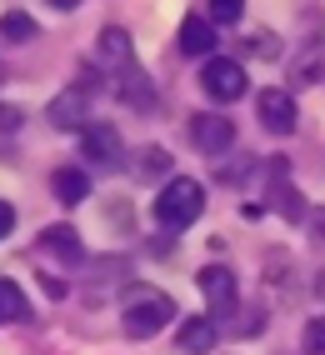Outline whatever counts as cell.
<instances>
[{
  "mask_svg": "<svg viewBox=\"0 0 325 355\" xmlns=\"http://www.w3.org/2000/svg\"><path fill=\"white\" fill-rule=\"evenodd\" d=\"M265 171H270V180H265V185H270V200H265V205H275L286 220H306V216H310V205L300 200V191L286 180V175H290V160H286V155H275Z\"/></svg>",
  "mask_w": 325,
  "mask_h": 355,
  "instance_id": "8",
  "label": "cell"
},
{
  "mask_svg": "<svg viewBox=\"0 0 325 355\" xmlns=\"http://www.w3.org/2000/svg\"><path fill=\"white\" fill-rule=\"evenodd\" d=\"M30 320V300L15 280H0V325H26Z\"/></svg>",
  "mask_w": 325,
  "mask_h": 355,
  "instance_id": "18",
  "label": "cell"
},
{
  "mask_svg": "<svg viewBox=\"0 0 325 355\" xmlns=\"http://www.w3.org/2000/svg\"><path fill=\"white\" fill-rule=\"evenodd\" d=\"M240 55L281 60V35H275V31H245V35H240Z\"/></svg>",
  "mask_w": 325,
  "mask_h": 355,
  "instance_id": "19",
  "label": "cell"
},
{
  "mask_svg": "<svg viewBox=\"0 0 325 355\" xmlns=\"http://www.w3.org/2000/svg\"><path fill=\"white\" fill-rule=\"evenodd\" d=\"M200 85H205V96L211 101H220V105H230V101H245V90H250V80H245V65L240 60H205V70H200Z\"/></svg>",
  "mask_w": 325,
  "mask_h": 355,
  "instance_id": "4",
  "label": "cell"
},
{
  "mask_svg": "<svg viewBox=\"0 0 325 355\" xmlns=\"http://www.w3.org/2000/svg\"><path fill=\"white\" fill-rule=\"evenodd\" d=\"M180 55H191V60L216 55V20L185 15V20H180Z\"/></svg>",
  "mask_w": 325,
  "mask_h": 355,
  "instance_id": "14",
  "label": "cell"
},
{
  "mask_svg": "<svg viewBox=\"0 0 325 355\" xmlns=\"http://www.w3.org/2000/svg\"><path fill=\"white\" fill-rule=\"evenodd\" d=\"M300 350H306V355H325V315L306 320V330H300Z\"/></svg>",
  "mask_w": 325,
  "mask_h": 355,
  "instance_id": "21",
  "label": "cell"
},
{
  "mask_svg": "<svg viewBox=\"0 0 325 355\" xmlns=\"http://www.w3.org/2000/svg\"><path fill=\"white\" fill-rule=\"evenodd\" d=\"M306 230H310V241H315V245H325V205L306 216Z\"/></svg>",
  "mask_w": 325,
  "mask_h": 355,
  "instance_id": "24",
  "label": "cell"
},
{
  "mask_svg": "<svg viewBox=\"0 0 325 355\" xmlns=\"http://www.w3.org/2000/svg\"><path fill=\"white\" fill-rule=\"evenodd\" d=\"M286 76H290V96H295V90H306V85H315V80H325V51H320V45L295 51V60L286 65Z\"/></svg>",
  "mask_w": 325,
  "mask_h": 355,
  "instance_id": "15",
  "label": "cell"
},
{
  "mask_svg": "<svg viewBox=\"0 0 325 355\" xmlns=\"http://www.w3.org/2000/svg\"><path fill=\"white\" fill-rule=\"evenodd\" d=\"M191 146H195L200 155H230V150H236V125H230L225 115L205 110V115H195V121H191Z\"/></svg>",
  "mask_w": 325,
  "mask_h": 355,
  "instance_id": "7",
  "label": "cell"
},
{
  "mask_svg": "<svg viewBox=\"0 0 325 355\" xmlns=\"http://www.w3.org/2000/svg\"><path fill=\"white\" fill-rule=\"evenodd\" d=\"M26 125V115H20V105H0V135H10Z\"/></svg>",
  "mask_w": 325,
  "mask_h": 355,
  "instance_id": "23",
  "label": "cell"
},
{
  "mask_svg": "<svg viewBox=\"0 0 325 355\" xmlns=\"http://www.w3.org/2000/svg\"><path fill=\"white\" fill-rule=\"evenodd\" d=\"M255 115H261V125L270 135H295V125H300V105H295L290 90H281V85H270V90L255 96Z\"/></svg>",
  "mask_w": 325,
  "mask_h": 355,
  "instance_id": "6",
  "label": "cell"
},
{
  "mask_svg": "<svg viewBox=\"0 0 325 355\" xmlns=\"http://www.w3.org/2000/svg\"><path fill=\"white\" fill-rule=\"evenodd\" d=\"M40 250L60 260V266H85V241H80V230L71 220H55V225H45L40 230Z\"/></svg>",
  "mask_w": 325,
  "mask_h": 355,
  "instance_id": "10",
  "label": "cell"
},
{
  "mask_svg": "<svg viewBox=\"0 0 325 355\" xmlns=\"http://www.w3.org/2000/svg\"><path fill=\"white\" fill-rule=\"evenodd\" d=\"M10 230H15V205H6V200H0V241H6Z\"/></svg>",
  "mask_w": 325,
  "mask_h": 355,
  "instance_id": "25",
  "label": "cell"
},
{
  "mask_svg": "<svg viewBox=\"0 0 325 355\" xmlns=\"http://www.w3.org/2000/svg\"><path fill=\"white\" fill-rule=\"evenodd\" d=\"M195 286H200L205 305H211V320H225V315L240 311V286H236V275H230L225 266H205L195 275Z\"/></svg>",
  "mask_w": 325,
  "mask_h": 355,
  "instance_id": "5",
  "label": "cell"
},
{
  "mask_svg": "<svg viewBox=\"0 0 325 355\" xmlns=\"http://www.w3.org/2000/svg\"><path fill=\"white\" fill-rule=\"evenodd\" d=\"M110 85H115V96H121L130 110H155V85H150V76H146L141 65L115 70V76H110Z\"/></svg>",
  "mask_w": 325,
  "mask_h": 355,
  "instance_id": "12",
  "label": "cell"
},
{
  "mask_svg": "<svg viewBox=\"0 0 325 355\" xmlns=\"http://www.w3.org/2000/svg\"><path fill=\"white\" fill-rule=\"evenodd\" d=\"M175 320V300L166 291H155V286H125V336L130 340H155L160 330H166Z\"/></svg>",
  "mask_w": 325,
  "mask_h": 355,
  "instance_id": "1",
  "label": "cell"
},
{
  "mask_svg": "<svg viewBox=\"0 0 325 355\" xmlns=\"http://www.w3.org/2000/svg\"><path fill=\"white\" fill-rule=\"evenodd\" d=\"M40 286H45V295H55V300L65 295V280H55V275H40Z\"/></svg>",
  "mask_w": 325,
  "mask_h": 355,
  "instance_id": "26",
  "label": "cell"
},
{
  "mask_svg": "<svg viewBox=\"0 0 325 355\" xmlns=\"http://www.w3.org/2000/svg\"><path fill=\"white\" fill-rule=\"evenodd\" d=\"M45 115H51L55 130H85V125H90V90H85V85L60 90V96L45 105Z\"/></svg>",
  "mask_w": 325,
  "mask_h": 355,
  "instance_id": "9",
  "label": "cell"
},
{
  "mask_svg": "<svg viewBox=\"0 0 325 355\" xmlns=\"http://www.w3.org/2000/svg\"><path fill=\"white\" fill-rule=\"evenodd\" d=\"M45 6H55V10H76L80 0H45Z\"/></svg>",
  "mask_w": 325,
  "mask_h": 355,
  "instance_id": "27",
  "label": "cell"
},
{
  "mask_svg": "<svg viewBox=\"0 0 325 355\" xmlns=\"http://www.w3.org/2000/svg\"><path fill=\"white\" fill-rule=\"evenodd\" d=\"M80 155H85V165H96V171H115L121 155H125V140L110 121H90L80 130Z\"/></svg>",
  "mask_w": 325,
  "mask_h": 355,
  "instance_id": "3",
  "label": "cell"
},
{
  "mask_svg": "<svg viewBox=\"0 0 325 355\" xmlns=\"http://www.w3.org/2000/svg\"><path fill=\"white\" fill-rule=\"evenodd\" d=\"M216 340H220V330H216L211 315H195V320L180 325V350H185V355H211Z\"/></svg>",
  "mask_w": 325,
  "mask_h": 355,
  "instance_id": "16",
  "label": "cell"
},
{
  "mask_svg": "<svg viewBox=\"0 0 325 355\" xmlns=\"http://www.w3.org/2000/svg\"><path fill=\"white\" fill-rule=\"evenodd\" d=\"M0 35H6V40H15V45H20V40H30V35H35V20H30L26 10H10L6 20H0Z\"/></svg>",
  "mask_w": 325,
  "mask_h": 355,
  "instance_id": "20",
  "label": "cell"
},
{
  "mask_svg": "<svg viewBox=\"0 0 325 355\" xmlns=\"http://www.w3.org/2000/svg\"><path fill=\"white\" fill-rule=\"evenodd\" d=\"M200 210H205V191H200V180H191V175H175V180H166L160 185V196H155V220H160V230H191L195 220H200Z\"/></svg>",
  "mask_w": 325,
  "mask_h": 355,
  "instance_id": "2",
  "label": "cell"
},
{
  "mask_svg": "<svg viewBox=\"0 0 325 355\" xmlns=\"http://www.w3.org/2000/svg\"><path fill=\"white\" fill-rule=\"evenodd\" d=\"M51 191H55L60 205H80L90 196V180H85V171H76V165H60V171H51Z\"/></svg>",
  "mask_w": 325,
  "mask_h": 355,
  "instance_id": "17",
  "label": "cell"
},
{
  "mask_svg": "<svg viewBox=\"0 0 325 355\" xmlns=\"http://www.w3.org/2000/svg\"><path fill=\"white\" fill-rule=\"evenodd\" d=\"M315 291H320V300H325V275H320V280H315Z\"/></svg>",
  "mask_w": 325,
  "mask_h": 355,
  "instance_id": "28",
  "label": "cell"
},
{
  "mask_svg": "<svg viewBox=\"0 0 325 355\" xmlns=\"http://www.w3.org/2000/svg\"><path fill=\"white\" fill-rule=\"evenodd\" d=\"M245 15V0H211V20L216 26H236Z\"/></svg>",
  "mask_w": 325,
  "mask_h": 355,
  "instance_id": "22",
  "label": "cell"
},
{
  "mask_svg": "<svg viewBox=\"0 0 325 355\" xmlns=\"http://www.w3.org/2000/svg\"><path fill=\"white\" fill-rule=\"evenodd\" d=\"M125 65H135V40L121 31V26H105L100 35H96V70H125Z\"/></svg>",
  "mask_w": 325,
  "mask_h": 355,
  "instance_id": "11",
  "label": "cell"
},
{
  "mask_svg": "<svg viewBox=\"0 0 325 355\" xmlns=\"http://www.w3.org/2000/svg\"><path fill=\"white\" fill-rule=\"evenodd\" d=\"M130 175H135V185H146V180H175V155L160 150V146H135Z\"/></svg>",
  "mask_w": 325,
  "mask_h": 355,
  "instance_id": "13",
  "label": "cell"
}]
</instances>
